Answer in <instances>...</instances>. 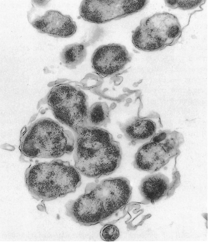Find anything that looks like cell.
I'll use <instances>...</instances> for the list:
<instances>
[{"label":"cell","mask_w":208,"mask_h":242,"mask_svg":"<svg viewBox=\"0 0 208 242\" xmlns=\"http://www.w3.org/2000/svg\"><path fill=\"white\" fill-rule=\"evenodd\" d=\"M132 189L129 180L122 177L89 183L84 194L66 204V214L81 225L101 223L127 204Z\"/></svg>","instance_id":"obj_1"},{"label":"cell","mask_w":208,"mask_h":242,"mask_svg":"<svg viewBox=\"0 0 208 242\" xmlns=\"http://www.w3.org/2000/svg\"><path fill=\"white\" fill-rule=\"evenodd\" d=\"M73 131L75 166L82 175L97 178L111 174L119 167L122 158L119 143L107 131L86 126Z\"/></svg>","instance_id":"obj_2"},{"label":"cell","mask_w":208,"mask_h":242,"mask_svg":"<svg viewBox=\"0 0 208 242\" xmlns=\"http://www.w3.org/2000/svg\"><path fill=\"white\" fill-rule=\"evenodd\" d=\"M74 145L70 131L51 119L42 118L22 129L19 148L23 157L57 158L71 153Z\"/></svg>","instance_id":"obj_3"},{"label":"cell","mask_w":208,"mask_h":242,"mask_svg":"<svg viewBox=\"0 0 208 242\" xmlns=\"http://www.w3.org/2000/svg\"><path fill=\"white\" fill-rule=\"evenodd\" d=\"M25 177L31 192L46 201L74 193L81 184L80 173L75 167L61 160L31 165Z\"/></svg>","instance_id":"obj_4"},{"label":"cell","mask_w":208,"mask_h":242,"mask_svg":"<svg viewBox=\"0 0 208 242\" xmlns=\"http://www.w3.org/2000/svg\"><path fill=\"white\" fill-rule=\"evenodd\" d=\"M182 35L181 27L175 15L158 12L141 21L133 32L132 41L137 49L153 52L174 45Z\"/></svg>","instance_id":"obj_5"},{"label":"cell","mask_w":208,"mask_h":242,"mask_svg":"<svg viewBox=\"0 0 208 242\" xmlns=\"http://www.w3.org/2000/svg\"><path fill=\"white\" fill-rule=\"evenodd\" d=\"M46 101L55 117L72 130L88 126L87 96L78 87L67 84L54 86Z\"/></svg>","instance_id":"obj_6"},{"label":"cell","mask_w":208,"mask_h":242,"mask_svg":"<svg viewBox=\"0 0 208 242\" xmlns=\"http://www.w3.org/2000/svg\"><path fill=\"white\" fill-rule=\"evenodd\" d=\"M184 142L180 132L161 130L138 149L133 166L139 171L152 173L156 172L180 155L179 148Z\"/></svg>","instance_id":"obj_7"},{"label":"cell","mask_w":208,"mask_h":242,"mask_svg":"<svg viewBox=\"0 0 208 242\" xmlns=\"http://www.w3.org/2000/svg\"><path fill=\"white\" fill-rule=\"evenodd\" d=\"M148 2V0H83L79 13L85 21L102 24L140 12Z\"/></svg>","instance_id":"obj_8"},{"label":"cell","mask_w":208,"mask_h":242,"mask_svg":"<svg viewBox=\"0 0 208 242\" xmlns=\"http://www.w3.org/2000/svg\"><path fill=\"white\" fill-rule=\"evenodd\" d=\"M126 48L119 44L100 46L93 53L92 66L98 75L104 77L115 74L123 69L131 60Z\"/></svg>","instance_id":"obj_9"},{"label":"cell","mask_w":208,"mask_h":242,"mask_svg":"<svg viewBox=\"0 0 208 242\" xmlns=\"http://www.w3.org/2000/svg\"><path fill=\"white\" fill-rule=\"evenodd\" d=\"M27 17L29 23L38 32L54 37H70L77 31L76 23L71 17L57 10H49L41 15Z\"/></svg>","instance_id":"obj_10"},{"label":"cell","mask_w":208,"mask_h":242,"mask_svg":"<svg viewBox=\"0 0 208 242\" xmlns=\"http://www.w3.org/2000/svg\"><path fill=\"white\" fill-rule=\"evenodd\" d=\"M153 119L135 117L124 123L119 122V125L125 138L135 145L148 141L161 131L160 122Z\"/></svg>","instance_id":"obj_11"},{"label":"cell","mask_w":208,"mask_h":242,"mask_svg":"<svg viewBox=\"0 0 208 242\" xmlns=\"http://www.w3.org/2000/svg\"><path fill=\"white\" fill-rule=\"evenodd\" d=\"M168 178L160 173L146 176L142 180L139 187L143 198L144 204H154L166 196L169 189Z\"/></svg>","instance_id":"obj_12"},{"label":"cell","mask_w":208,"mask_h":242,"mask_svg":"<svg viewBox=\"0 0 208 242\" xmlns=\"http://www.w3.org/2000/svg\"><path fill=\"white\" fill-rule=\"evenodd\" d=\"M93 44L87 39L80 43H74L66 45L60 53V60L64 66L74 69L85 60L87 55V47Z\"/></svg>","instance_id":"obj_13"},{"label":"cell","mask_w":208,"mask_h":242,"mask_svg":"<svg viewBox=\"0 0 208 242\" xmlns=\"http://www.w3.org/2000/svg\"><path fill=\"white\" fill-rule=\"evenodd\" d=\"M111 108L105 102H97L89 108L87 112L88 126H105L110 122Z\"/></svg>","instance_id":"obj_14"},{"label":"cell","mask_w":208,"mask_h":242,"mask_svg":"<svg viewBox=\"0 0 208 242\" xmlns=\"http://www.w3.org/2000/svg\"><path fill=\"white\" fill-rule=\"evenodd\" d=\"M204 0H165L166 6L172 9L192 10L204 4Z\"/></svg>","instance_id":"obj_15"},{"label":"cell","mask_w":208,"mask_h":242,"mask_svg":"<svg viewBox=\"0 0 208 242\" xmlns=\"http://www.w3.org/2000/svg\"><path fill=\"white\" fill-rule=\"evenodd\" d=\"M119 230L116 225L112 224L104 225L100 231V236L101 239L106 241H113L119 237Z\"/></svg>","instance_id":"obj_16"},{"label":"cell","mask_w":208,"mask_h":242,"mask_svg":"<svg viewBox=\"0 0 208 242\" xmlns=\"http://www.w3.org/2000/svg\"><path fill=\"white\" fill-rule=\"evenodd\" d=\"M180 175L177 171L173 174V180L170 183L169 189L167 194V197H170L173 194L175 189L180 183Z\"/></svg>","instance_id":"obj_17"},{"label":"cell","mask_w":208,"mask_h":242,"mask_svg":"<svg viewBox=\"0 0 208 242\" xmlns=\"http://www.w3.org/2000/svg\"><path fill=\"white\" fill-rule=\"evenodd\" d=\"M37 2H36L35 1H34L35 2H34L35 3L36 5H38L39 6H45V5H46L48 3V1H39L40 2H39L38 1H37Z\"/></svg>","instance_id":"obj_18"}]
</instances>
